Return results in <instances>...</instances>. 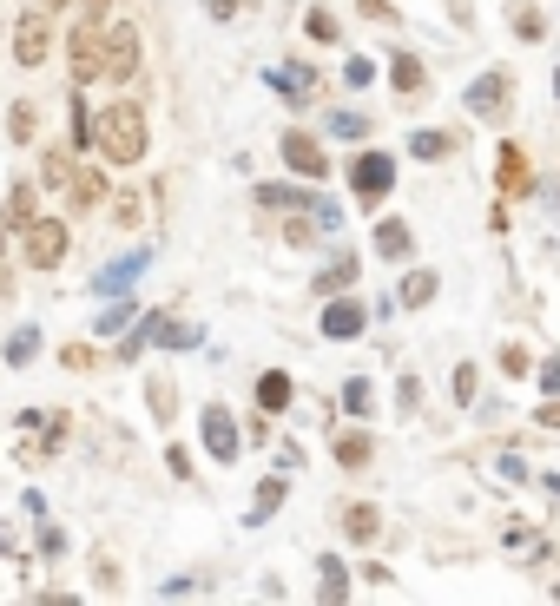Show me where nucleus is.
<instances>
[{"instance_id": "nucleus-1", "label": "nucleus", "mask_w": 560, "mask_h": 606, "mask_svg": "<svg viewBox=\"0 0 560 606\" xmlns=\"http://www.w3.org/2000/svg\"><path fill=\"white\" fill-rule=\"evenodd\" d=\"M86 145H93L106 165H139L145 159V106L139 99H112V106H99Z\"/></svg>"}, {"instance_id": "nucleus-2", "label": "nucleus", "mask_w": 560, "mask_h": 606, "mask_svg": "<svg viewBox=\"0 0 560 606\" xmlns=\"http://www.w3.org/2000/svg\"><path fill=\"white\" fill-rule=\"evenodd\" d=\"M66 66H73V80H80V86L99 80V66H106V20H99V14H86L80 27L66 33Z\"/></svg>"}, {"instance_id": "nucleus-3", "label": "nucleus", "mask_w": 560, "mask_h": 606, "mask_svg": "<svg viewBox=\"0 0 560 606\" xmlns=\"http://www.w3.org/2000/svg\"><path fill=\"white\" fill-rule=\"evenodd\" d=\"M350 185H356V205L376 211L389 192H396V159H389V152H356L350 159Z\"/></svg>"}, {"instance_id": "nucleus-4", "label": "nucleus", "mask_w": 560, "mask_h": 606, "mask_svg": "<svg viewBox=\"0 0 560 606\" xmlns=\"http://www.w3.org/2000/svg\"><path fill=\"white\" fill-rule=\"evenodd\" d=\"M66 244H73V238H66L60 218H27V224H20V251H27L33 271H60Z\"/></svg>"}, {"instance_id": "nucleus-5", "label": "nucleus", "mask_w": 560, "mask_h": 606, "mask_svg": "<svg viewBox=\"0 0 560 606\" xmlns=\"http://www.w3.org/2000/svg\"><path fill=\"white\" fill-rule=\"evenodd\" d=\"M132 73H139V33L119 20V27H106V66H99V80L112 86H126Z\"/></svg>"}, {"instance_id": "nucleus-6", "label": "nucleus", "mask_w": 560, "mask_h": 606, "mask_svg": "<svg viewBox=\"0 0 560 606\" xmlns=\"http://www.w3.org/2000/svg\"><path fill=\"white\" fill-rule=\"evenodd\" d=\"M198 435H205V448H211V455H218V462H238V455H244L238 415H231V409H218V402H211V409H205V422H198Z\"/></svg>"}, {"instance_id": "nucleus-7", "label": "nucleus", "mask_w": 560, "mask_h": 606, "mask_svg": "<svg viewBox=\"0 0 560 606\" xmlns=\"http://www.w3.org/2000/svg\"><path fill=\"white\" fill-rule=\"evenodd\" d=\"M277 152H284V165H290V172H297V178H330V159H323V145L310 139L304 126H290Z\"/></svg>"}, {"instance_id": "nucleus-8", "label": "nucleus", "mask_w": 560, "mask_h": 606, "mask_svg": "<svg viewBox=\"0 0 560 606\" xmlns=\"http://www.w3.org/2000/svg\"><path fill=\"white\" fill-rule=\"evenodd\" d=\"M508 93H514L508 73H481V80L462 93V106L475 112V119H501V112H508Z\"/></svg>"}, {"instance_id": "nucleus-9", "label": "nucleus", "mask_w": 560, "mask_h": 606, "mask_svg": "<svg viewBox=\"0 0 560 606\" xmlns=\"http://www.w3.org/2000/svg\"><path fill=\"white\" fill-rule=\"evenodd\" d=\"M363 330H369V310H363V303H350L343 290H336V297L323 303V336L350 343V336H363Z\"/></svg>"}, {"instance_id": "nucleus-10", "label": "nucleus", "mask_w": 560, "mask_h": 606, "mask_svg": "<svg viewBox=\"0 0 560 606\" xmlns=\"http://www.w3.org/2000/svg\"><path fill=\"white\" fill-rule=\"evenodd\" d=\"M47 53H53V27H47V14H27V20L14 27V60H20V66H40Z\"/></svg>"}, {"instance_id": "nucleus-11", "label": "nucleus", "mask_w": 560, "mask_h": 606, "mask_svg": "<svg viewBox=\"0 0 560 606\" xmlns=\"http://www.w3.org/2000/svg\"><path fill=\"white\" fill-rule=\"evenodd\" d=\"M271 93H284L290 106L304 112V106H317V73H310V66H271Z\"/></svg>"}, {"instance_id": "nucleus-12", "label": "nucleus", "mask_w": 560, "mask_h": 606, "mask_svg": "<svg viewBox=\"0 0 560 606\" xmlns=\"http://www.w3.org/2000/svg\"><path fill=\"white\" fill-rule=\"evenodd\" d=\"M66 205L73 211H99L106 205V172H99V165H73V178H66Z\"/></svg>"}, {"instance_id": "nucleus-13", "label": "nucleus", "mask_w": 560, "mask_h": 606, "mask_svg": "<svg viewBox=\"0 0 560 606\" xmlns=\"http://www.w3.org/2000/svg\"><path fill=\"white\" fill-rule=\"evenodd\" d=\"M343 534H350L356 547H369L376 534H383V514L369 508V501H350V508H343Z\"/></svg>"}, {"instance_id": "nucleus-14", "label": "nucleus", "mask_w": 560, "mask_h": 606, "mask_svg": "<svg viewBox=\"0 0 560 606\" xmlns=\"http://www.w3.org/2000/svg\"><path fill=\"white\" fill-rule=\"evenodd\" d=\"M409 251H416V238H409V224H402V218H383V224H376V257L402 264Z\"/></svg>"}, {"instance_id": "nucleus-15", "label": "nucleus", "mask_w": 560, "mask_h": 606, "mask_svg": "<svg viewBox=\"0 0 560 606\" xmlns=\"http://www.w3.org/2000/svg\"><path fill=\"white\" fill-rule=\"evenodd\" d=\"M257 205L264 211H317V192H297V185H257Z\"/></svg>"}, {"instance_id": "nucleus-16", "label": "nucleus", "mask_w": 560, "mask_h": 606, "mask_svg": "<svg viewBox=\"0 0 560 606\" xmlns=\"http://www.w3.org/2000/svg\"><path fill=\"white\" fill-rule=\"evenodd\" d=\"M290 396H297V389H290V376H284V369H264V376H257V409H264V415L290 409Z\"/></svg>"}, {"instance_id": "nucleus-17", "label": "nucleus", "mask_w": 560, "mask_h": 606, "mask_svg": "<svg viewBox=\"0 0 560 606\" xmlns=\"http://www.w3.org/2000/svg\"><path fill=\"white\" fill-rule=\"evenodd\" d=\"M356 277H363V264H356L350 251H343V257H330V271H317V297H336V290H350Z\"/></svg>"}, {"instance_id": "nucleus-18", "label": "nucleus", "mask_w": 560, "mask_h": 606, "mask_svg": "<svg viewBox=\"0 0 560 606\" xmlns=\"http://www.w3.org/2000/svg\"><path fill=\"white\" fill-rule=\"evenodd\" d=\"M495 159H501V185H508V192H534V172H528V152H521V145H501Z\"/></svg>"}, {"instance_id": "nucleus-19", "label": "nucleus", "mask_w": 560, "mask_h": 606, "mask_svg": "<svg viewBox=\"0 0 560 606\" xmlns=\"http://www.w3.org/2000/svg\"><path fill=\"white\" fill-rule=\"evenodd\" d=\"M455 152V132H409V159H422V165H435V159H448Z\"/></svg>"}, {"instance_id": "nucleus-20", "label": "nucleus", "mask_w": 560, "mask_h": 606, "mask_svg": "<svg viewBox=\"0 0 560 606\" xmlns=\"http://www.w3.org/2000/svg\"><path fill=\"white\" fill-rule=\"evenodd\" d=\"M435 290H442V284H435V271H409V277H402V290H396V303H402V310H422Z\"/></svg>"}, {"instance_id": "nucleus-21", "label": "nucleus", "mask_w": 560, "mask_h": 606, "mask_svg": "<svg viewBox=\"0 0 560 606\" xmlns=\"http://www.w3.org/2000/svg\"><path fill=\"white\" fill-rule=\"evenodd\" d=\"M389 86H396L402 99L422 93V60H416V53H396V60H389Z\"/></svg>"}, {"instance_id": "nucleus-22", "label": "nucleus", "mask_w": 560, "mask_h": 606, "mask_svg": "<svg viewBox=\"0 0 560 606\" xmlns=\"http://www.w3.org/2000/svg\"><path fill=\"white\" fill-rule=\"evenodd\" d=\"M145 271V251H132V257H119V264H112V271H99V290H106V297H119V290L132 284V277Z\"/></svg>"}, {"instance_id": "nucleus-23", "label": "nucleus", "mask_w": 560, "mask_h": 606, "mask_svg": "<svg viewBox=\"0 0 560 606\" xmlns=\"http://www.w3.org/2000/svg\"><path fill=\"white\" fill-rule=\"evenodd\" d=\"M33 126H40V106H33V99H14V112H7V139L27 145V139H33Z\"/></svg>"}, {"instance_id": "nucleus-24", "label": "nucleus", "mask_w": 560, "mask_h": 606, "mask_svg": "<svg viewBox=\"0 0 560 606\" xmlns=\"http://www.w3.org/2000/svg\"><path fill=\"white\" fill-rule=\"evenodd\" d=\"M323 132H330V139H363L369 112H323Z\"/></svg>"}, {"instance_id": "nucleus-25", "label": "nucleus", "mask_w": 560, "mask_h": 606, "mask_svg": "<svg viewBox=\"0 0 560 606\" xmlns=\"http://www.w3.org/2000/svg\"><path fill=\"white\" fill-rule=\"evenodd\" d=\"M508 27L521 33V40H541V33H547V20H541V7H528V0H514V7H508Z\"/></svg>"}, {"instance_id": "nucleus-26", "label": "nucleus", "mask_w": 560, "mask_h": 606, "mask_svg": "<svg viewBox=\"0 0 560 606\" xmlns=\"http://www.w3.org/2000/svg\"><path fill=\"white\" fill-rule=\"evenodd\" d=\"M369 448H376V442H369L363 429H356V435H336V462H343V468H369Z\"/></svg>"}, {"instance_id": "nucleus-27", "label": "nucleus", "mask_w": 560, "mask_h": 606, "mask_svg": "<svg viewBox=\"0 0 560 606\" xmlns=\"http://www.w3.org/2000/svg\"><path fill=\"white\" fill-rule=\"evenodd\" d=\"M33 356H40V330H33V323H27V330H14V336H7V363H33Z\"/></svg>"}, {"instance_id": "nucleus-28", "label": "nucleus", "mask_w": 560, "mask_h": 606, "mask_svg": "<svg viewBox=\"0 0 560 606\" xmlns=\"http://www.w3.org/2000/svg\"><path fill=\"white\" fill-rule=\"evenodd\" d=\"M145 402H152V415H159V422H172V409H178V389L165 383V376H152V383H145Z\"/></svg>"}, {"instance_id": "nucleus-29", "label": "nucleus", "mask_w": 560, "mask_h": 606, "mask_svg": "<svg viewBox=\"0 0 560 606\" xmlns=\"http://www.w3.org/2000/svg\"><path fill=\"white\" fill-rule=\"evenodd\" d=\"M0 218L14 224V231H20L27 218H40V211H33V185H14V192H7V211H0Z\"/></svg>"}, {"instance_id": "nucleus-30", "label": "nucleus", "mask_w": 560, "mask_h": 606, "mask_svg": "<svg viewBox=\"0 0 560 606\" xmlns=\"http://www.w3.org/2000/svg\"><path fill=\"white\" fill-rule=\"evenodd\" d=\"M343 409H350V415H369V409H376V389H369V376H350V383H343Z\"/></svg>"}, {"instance_id": "nucleus-31", "label": "nucleus", "mask_w": 560, "mask_h": 606, "mask_svg": "<svg viewBox=\"0 0 560 606\" xmlns=\"http://www.w3.org/2000/svg\"><path fill=\"white\" fill-rule=\"evenodd\" d=\"M132 317H139V303L112 297V310H106V317H99V336H119V330H132Z\"/></svg>"}, {"instance_id": "nucleus-32", "label": "nucleus", "mask_w": 560, "mask_h": 606, "mask_svg": "<svg viewBox=\"0 0 560 606\" xmlns=\"http://www.w3.org/2000/svg\"><path fill=\"white\" fill-rule=\"evenodd\" d=\"M317 593H323V600H350V574H343L330 554H323V587Z\"/></svg>"}, {"instance_id": "nucleus-33", "label": "nucleus", "mask_w": 560, "mask_h": 606, "mask_svg": "<svg viewBox=\"0 0 560 606\" xmlns=\"http://www.w3.org/2000/svg\"><path fill=\"white\" fill-rule=\"evenodd\" d=\"M495 363H501V376H534V356L521 350V343H501V356H495Z\"/></svg>"}, {"instance_id": "nucleus-34", "label": "nucleus", "mask_w": 560, "mask_h": 606, "mask_svg": "<svg viewBox=\"0 0 560 606\" xmlns=\"http://www.w3.org/2000/svg\"><path fill=\"white\" fill-rule=\"evenodd\" d=\"M304 33H310V40H317V47H330V40H336V14H323V7H310V14H304Z\"/></svg>"}, {"instance_id": "nucleus-35", "label": "nucleus", "mask_w": 560, "mask_h": 606, "mask_svg": "<svg viewBox=\"0 0 560 606\" xmlns=\"http://www.w3.org/2000/svg\"><path fill=\"white\" fill-rule=\"evenodd\" d=\"M284 495H290L284 481H264V488H257V514H251V527L264 521V514H271V508H284Z\"/></svg>"}, {"instance_id": "nucleus-36", "label": "nucleus", "mask_w": 560, "mask_h": 606, "mask_svg": "<svg viewBox=\"0 0 560 606\" xmlns=\"http://www.w3.org/2000/svg\"><path fill=\"white\" fill-rule=\"evenodd\" d=\"M145 218V198L126 192V198H112V224H139Z\"/></svg>"}, {"instance_id": "nucleus-37", "label": "nucleus", "mask_w": 560, "mask_h": 606, "mask_svg": "<svg viewBox=\"0 0 560 606\" xmlns=\"http://www.w3.org/2000/svg\"><path fill=\"white\" fill-rule=\"evenodd\" d=\"M40 178H47V185H66V178H73V159H66V152H47V159H40Z\"/></svg>"}, {"instance_id": "nucleus-38", "label": "nucleus", "mask_w": 560, "mask_h": 606, "mask_svg": "<svg viewBox=\"0 0 560 606\" xmlns=\"http://www.w3.org/2000/svg\"><path fill=\"white\" fill-rule=\"evenodd\" d=\"M60 363H66V369H99V350H86V343H66Z\"/></svg>"}, {"instance_id": "nucleus-39", "label": "nucleus", "mask_w": 560, "mask_h": 606, "mask_svg": "<svg viewBox=\"0 0 560 606\" xmlns=\"http://www.w3.org/2000/svg\"><path fill=\"white\" fill-rule=\"evenodd\" d=\"M448 389H455V402L468 409V402H475V363H462V369H455V383H448Z\"/></svg>"}, {"instance_id": "nucleus-40", "label": "nucleus", "mask_w": 560, "mask_h": 606, "mask_svg": "<svg viewBox=\"0 0 560 606\" xmlns=\"http://www.w3.org/2000/svg\"><path fill=\"white\" fill-rule=\"evenodd\" d=\"M369 80H376V66H369V60H363V53H356V60H350V66H343V86H369Z\"/></svg>"}, {"instance_id": "nucleus-41", "label": "nucleus", "mask_w": 560, "mask_h": 606, "mask_svg": "<svg viewBox=\"0 0 560 606\" xmlns=\"http://www.w3.org/2000/svg\"><path fill=\"white\" fill-rule=\"evenodd\" d=\"M416 402H422V383H416V376H402V389H396V409H402V415H416Z\"/></svg>"}, {"instance_id": "nucleus-42", "label": "nucleus", "mask_w": 560, "mask_h": 606, "mask_svg": "<svg viewBox=\"0 0 560 606\" xmlns=\"http://www.w3.org/2000/svg\"><path fill=\"white\" fill-rule=\"evenodd\" d=\"M501 481H534V475H528V462H521V455H501Z\"/></svg>"}, {"instance_id": "nucleus-43", "label": "nucleus", "mask_w": 560, "mask_h": 606, "mask_svg": "<svg viewBox=\"0 0 560 606\" xmlns=\"http://www.w3.org/2000/svg\"><path fill=\"white\" fill-rule=\"evenodd\" d=\"M534 422H541V429H560V396H547L541 409H534Z\"/></svg>"}, {"instance_id": "nucleus-44", "label": "nucleus", "mask_w": 560, "mask_h": 606, "mask_svg": "<svg viewBox=\"0 0 560 606\" xmlns=\"http://www.w3.org/2000/svg\"><path fill=\"white\" fill-rule=\"evenodd\" d=\"M356 7H363L369 20H396V7H389V0H356Z\"/></svg>"}, {"instance_id": "nucleus-45", "label": "nucleus", "mask_w": 560, "mask_h": 606, "mask_svg": "<svg viewBox=\"0 0 560 606\" xmlns=\"http://www.w3.org/2000/svg\"><path fill=\"white\" fill-rule=\"evenodd\" d=\"M541 389H547V396H560V356H554V363L541 369Z\"/></svg>"}, {"instance_id": "nucleus-46", "label": "nucleus", "mask_w": 560, "mask_h": 606, "mask_svg": "<svg viewBox=\"0 0 560 606\" xmlns=\"http://www.w3.org/2000/svg\"><path fill=\"white\" fill-rule=\"evenodd\" d=\"M80 7H86V14H106V7H112V0H80Z\"/></svg>"}, {"instance_id": "nucleus-47", "label": "nucleus", "mask_w": 560, "mask_h": 606, "mask_svg": "<svg viewBox=\"0 0 560 606\" xmlns=\"http://www.w3.org/2000/svg\"><path fill=\"white\" fill-rule=\"evenodd\" d=\"M547 488H554V501H560V475H554V481H547Z\"/></svg>"}, {"instance_id": "nucleus-48", "label": "nucleus", "mask_w": 560, "mask_h": 606, "mask_svg": "<svg viewBox=\"0 0 560 606\" xmlns=\"http://www.w3.org/2000/svg\"><path fill=\"white\" fill-rule=\"evenodd\" d=\"M554 93H560V73H554Z\"/></svg>"}, {"instance_id": "nucleus-49", "label": "nucleus", "mask_w": 560, "mask_h": 606, "mask_svg": "<svg viewBox=\"0 0 560 606\" xmlns=\"http://www.w3.org/2000/svg\"><path fill=\"white\" fill-rule=\"evenodd\" d=\"M554 600H560V587H554Z\"/></svg>"}]
</instances>
